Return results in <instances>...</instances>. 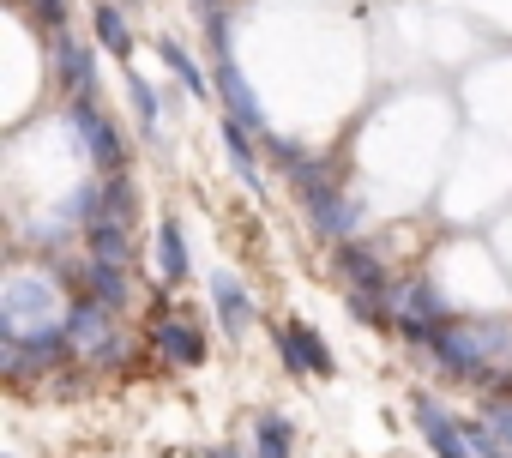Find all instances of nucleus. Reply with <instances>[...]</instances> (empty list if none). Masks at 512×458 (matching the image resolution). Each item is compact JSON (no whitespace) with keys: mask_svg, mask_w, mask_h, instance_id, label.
Here are the masks:
<instances>
[{"mask_svg":"<svg viewBox=\"0 0 512 458\" xmlns=\"http://www.w3.org/2000/svg\"><path fill=\"white\" fill-rule=\"evenodd\" d=\"M211 296H217L223 332H229V338H247V326H253V302H247V290H241L229 272H211Z\"/></svg>","mask_w":512,"mask_h":458,"instance_id":"f8f14e48","label":"nucleus"},{"mask_svg":"<svg viewBox=\"0 0 512 458\" xmlns=\"http://www.w3.org/2000/svg\"><path fill=\"white\" fill-rule=\"evenodd\" d=\"M85 284H91V302H103V308H121V302H127V278H121V266H109V260H91V266H85Z\"/></svg>","mask_w":512,"mask_h":458,"instance_id":"dca6fc26","label":"nucleus"},{"mask_svg":"<svg viewBox=\"0 0 512 458\" xmlns=\"http://www.w3.org/2000/svg\"><path fill=\"white\" fill-rule=\"evenodd\" d=\"M85 248H91V260L127 266V260H133V236H127V217H109V211H97V217L85 223Z\"/></svg>","mask_w":512,"mask_h":458,"instance_id":"9b49d317","label":"nucleus"},{"mask_svg":"<svg viewBox=\"0 0 512 458\" xmlns=\"http://www.w3.org/2000/svg\"><path fill=\"white\" fill-rule=\"evenodd\" d=\"M247 139H253V133H247V127H241V121L229 115V121H223V151H229L235 175H241L247 187H266V181H260V163H253V145H247Z\"/></svg>","mask_w":512,"mask_h":458,"instance_id":"ddd939ff","label":"nucleus"},{"mask_svg":"<svg viewBox=\"0 0 512 458\" xmlns=\"http://www.w3.org/2000/svg\"><path fill=\"white\" fill-rule=\"evenodd\" d=\"M434 356L458 380H482L488 362L512 356V326H500V320H452V326L434 332Z\"/></svg>","mask_w":512,"mask_h":458,"instance_id":"f257e3e1","label":"nucleus"},{"mask_svg":"<svg viewBox=\"0 0 512 458\" xmlns=\"http://www.w3.org/2000/svg\"><path fill=\"white\" fill-rule=\"evenodd\" d=\"M31 13H37L49 31H61V25H67V0H31Z\"/></svg>","mask_w":512,"mask_h":458,"instance_id":"aec40b11","label":"nucleus"},{"mask_svg":"<svg viewBox=\"0 0 512 458\" xmlns=\"http://www.w3.org/2000/svg\"><path fill=\"white\" fill-rule=\"evenodd\" d=\"M157 55L169 61V73H175V79H181V85H187L193 97H205V91H211V85H205V73L193 67V55H187V49H181L175 37H157Z\"/></svg>","mask_w":512,"mask_h":458,"instance_id":"f3484780","label":"nucleus"},{"mask_svg":"<svg viewBox=\"0 0 512 458\" xmlns=\"http://www.w3.org/2000/svg\"><path fill=\"white\" fill-rule=\"evenodd\" d=\"M253 440H260V458H290V422L284 416H260L253 422Z\"/></svg>","mask_w":512,"mask_h":458,"instance_id":"a211bd4d","label":"nucleus"},{"mask_svg":"<svg viewBox=\"0 0 512 458\" xmlns=\"http://www.w3.org/2000/svg\"><path fill=\"white\" fill-rule=\"evenodd\" d=\"M416 428L428 434V446L440 452V458H476V446H470V434H464V422H452L440 404H428V398H416Z\"/></svg>","mask_w":512,"mask_h":458,"instance_id":"6e6552de","label":"nucleus"},{"mask_svg":"<svg viewBox=\"0 0 512 458\" xmlns=\"http://www.w3.org/2000/svg\"><path fill=\"white\" fill-rule=\"evenodd\" d=\"M127 97H133V115L145 121V133H157V91L133 73V79H127Z\"/></svg>","mask_w":512,"mask_h":458,"instance_id":"6ab92c4d","label":"nucleus"},{"mask_svg":"<svg viewBox=\"0 0 512 458\" xmlns=\"http://www.w3.org/2000/svg\"><path fill=\"white\" fill-rule=\"evenodd\" d=\"M97 49H103V55H115V61H127V55H133L127 19H121V7H109V0H97Z\"/></svg>","mask_w":512,"mask_h":458,"instance_id":"4468645a","label":"nucleus"},{"mask_svg":"<svg viewBox=\"0 0 512 458\" xmlns=\"http://www.w3.org/2000/svg\"><path fill=\"white\" fill-rule=\"evenodd\" d=\"M193 458H241V452H229V446H199Z\"/></svg>","mask_w":512,"mask_h":458,"instance_id":"412c9836","label":"nucleus"},{"mask_svg":"<svg viewBox=\"0 0 512 458\" xmlns=\"http://www.w3.org/2000/svg\"><path fill=\"white\" fill-rule=\"evenodd\" d=\"M61 326H67V350H73V356H85V362H109V356H115V308L79 302Z\"/></svg>","mask_w":512,"mask_h":458,"instance_id":"7ed1b4c3","label":"nucleus"},{"mask_svg":"<svg viewBox=\"0 0 512 458\" xmlns=\"http://www.w3.org/2000/svg\"><path fill=\"white\" fill-rule=\"evenodd\" d=\"M151 344H157V356L175 362V368H193V362L205 356V332H199L187 314H163V320L151 326Z\"/></svg>","mask_w":512,"mask_h":458,"instance_id":"39448f33","label":"nucleus"},{"mask_svg":"<svg viewBox=\"0 0 512 458\" xmlns=\"http://www.w3.org/2000/svg\"><path fill=\"white\" fill-rule=\"evenodd\" d=\"M73 127H79V145H85V157L103 169V175H121V157H127V145L115 139V121L91 103V97H73Z\"/></svg>","mask_w":512,"mask_h":458,"instance_id":"20e7f679","label":"nucleus"},{"mask_svg":"<svg viewBox=\"0 0 512 458\" xmlns=\"http://www.w3.org/2000/svg\"><path fill=\"white\" fill-rule=\"evenodd\" d=\"M386 314L410 332V338H422V344H434V320L446 314V296L434 290V278H404V284H392V296H386Z\"/></svg>","mask_w":512,"mask_h":458,"instance_id":"f03ea898","label":"nucleus"},{"mask_svg":"<svg viewBox=\"0 0 512 458\" xmlns=\"http://www.w3.org/2000/svg\"><path fill=\"white\" fill-rule=\"evenodd\" d=\"M49 49H55V67H61V85L73 91V97H91V85H97V61H91V49L79 43V37H67V25L61 31H49Z\"/></svg>","mask_w":512,"mask_h":458,"instance_id":"1a4fd4ad","label":"nucleus"},{"mask_svg":"<svg viewBox=\"0 0 512 458\" xmlns=\"http://www.w3.org/2000/svg\"><path fill=\"white\" fill-rule=\"evenodd\" d=\"M157 266H163V284H187V242H181V223H163V229H157Z\"/></svg>","mask_w":512,"mask_h":458,"instance_id":"2eb2a0df","label":"nucleus"},{"mask_svg":"<svg viewBox=\"0 0 512 458\" xmlns=\"http://www.w3.org/2000/svg\"><path fill=\"white\" fill-rule=\"evenodd\" d=\"M338 278L350 284V296H374V302H386V296H392L386 266H380L368 248H356V242H338Z\"/></svg>","mask_w":512,"mask_h":458,"instance_id":"0eeeda50","label":"nucleus"},{"mask_svg":"<svg viewBox=\"0 0 512 458\" xmlns=\"http://www.w3.org/2000/svg\"><path fill=\"white\" fill-rule=\"evenodd\" d=\"M506 458H512V452H506Z\"/></svg>","mask_w":512,"mask_h":458,"instance_id":"4be33fe9","label":"nucleus"},{"mask_svg":"<svg viewBox=\"0 0 512 458\" xmlns=\"http://www.w3.org/2000/svg\"><path fill=\"white\" fill-rule=\"evenodd\" d=\"M211 61H217V91H223L229 115H235L247 133H266V115H260V103H253V91H247V79H241L235 55H211Z\"/></svg>","mask_w":512,"mask_h":458,"instance_id":"9d476101","label":"nucleus"},{"mask_svg":"<svg viewBox=\"0 0 512 458\" xmlns=\"http://www.w3.org/2000/svg\"><path fill=\"white\" fill-rule=\"evenodd\" d=\"M278 350H284L290 374H332V350H326L320 332L302 326V320H284V326H278Z\"/></svg>","mask_w":512,"mask_h":458,"instance_id":"423d86ee","label":"nucleus"}]
</instances>
